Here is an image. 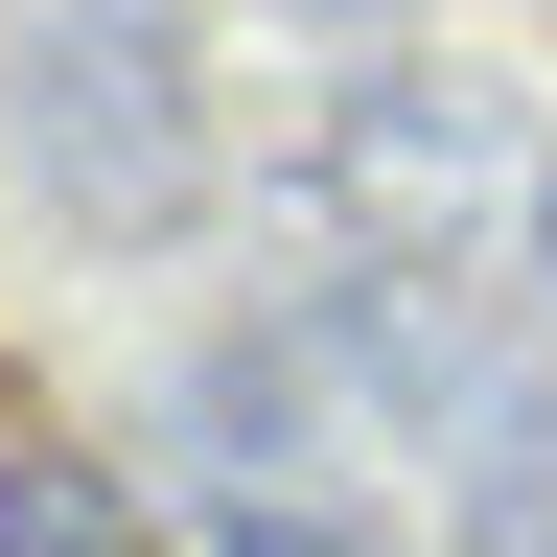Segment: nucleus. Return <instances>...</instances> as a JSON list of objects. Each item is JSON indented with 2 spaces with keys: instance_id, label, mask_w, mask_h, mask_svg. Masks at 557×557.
Masks as SVG:
<instances>
[{
  "instance_id": "obj_1",
  "label": "nucleus",
  "mask_w": 557,
  "mask_h": 557,
  "mask_svg": "<svg viewBox=\"0 0 557 557\" xmlns=\"http://www.w3.org/2000/svg\"><path fill=\"white\" fill-rule=\"evenodd\" d=\"M24 139H47V186L116 209V233L186 209V139H163V70H139V47H47V70H24Z\"/></svg>"
},
{
  "instance_id": "obj_3",
  "label": "nucleus",
  "mask_w": 557,
  "mask_h": 557,
  "mask_svg": "<svg viewBox=\"0 0 557 557\" xmlns=\"http://www.w3.org/2000/svg\"><path fill=\"white\" fill-rule=\"evenodd\" d=\"M0 557H139V487L70 465V442H24V465H0Z\"/></svg>"
},
{
  "instance_id": "obj_5",
  "label": "nucleus",
  "mask_w": 557,
  "mask_h": 557,
  "mask_svg": "<svg viewBox=\"0 0 557 557\" xmlns=\"http://www.w3.org/2000/svg\"><path fill=\"white\" fill-rule=\"evenodd\" d=\"M534 256H557V186H534Z\"/></svg>"
},
{
  "instance_id": "obj_4",
  "label": "nucleus",
  "mask_w": 557,
  "mask_h": 557,
  "mask_svg": "<svg viewBox=\"0 0 557 557\" xmlns=\"http://www.w3.org/2000/svg\"><path fill=\"white\" fill-rule=\"evenodd\" d=\"M209 557H372V534H348L325 487H233V511H209Z\"/></svg>"
},
{
  "instance_id": "obj_2",
  "label": "nucleus",
  "mask_w": 557,
  "mask_h": 557,
  "mask_svg": "<svg viewBox=\"0 0 557 557\" xmlns=\"http://www.w3.org/2000/svg\"><path fill=\"white\" fill-rule=\"evenodd\" d=\"M302 186H325V209H372V233H395V209H442V116H418V94H348Z\"/></svg>"
}]
</instances>
